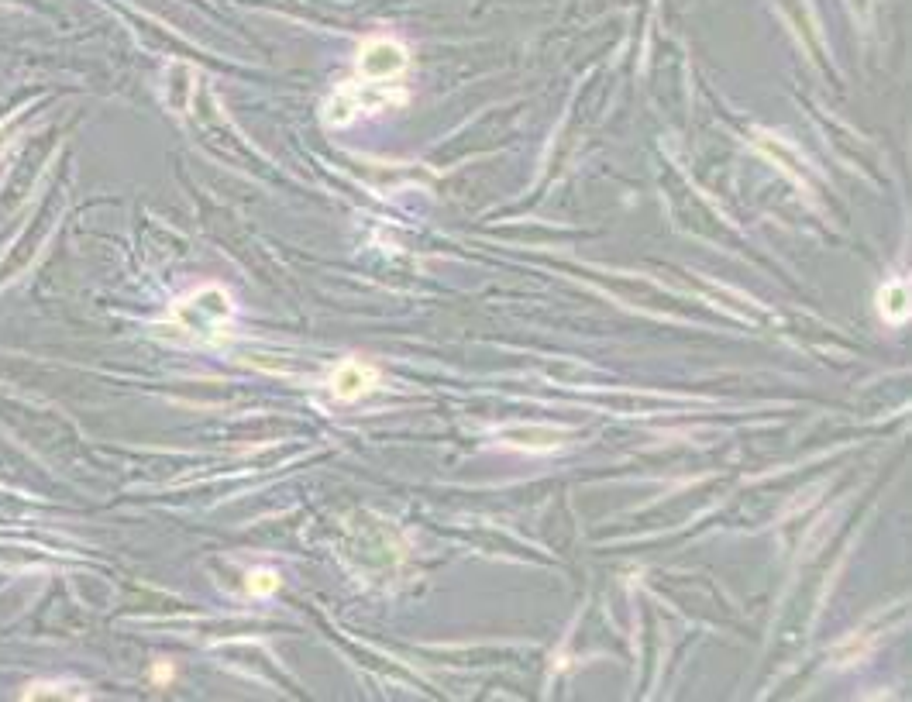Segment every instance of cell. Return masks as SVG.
Wrapping results in <instances>:
<instances>
[{"label": "cell", "mask_w": 912, "mask_h": 702, "mask_svg": "<svg viewBox=\"0 0 912 702\" xmlns=\"http://www.w3.org/2000/svg\"><path fill=\"white\" fill-rule=\"evenodd\" d=\"M407 100V93H386L379 90V83H345V87L334 90V97L327 100L324 107V121L331 124V128H341V124H352L362 111H383V107H393V104H403Z\"/></svg>", "instance_id": "6da1fadb"}, {"label": "cell", "mask_w": 912, "mask_h": 702, "mask_svg": "<svg viewBox=\"0 0 912 702\" xmlns=\"http://www.w3.org/2000/svg\"><path fill=\"white\" fill-rule=\"evenodd\" d=\"M410 66L407 45H400L396 38H369L358 52V73L369 83H386L403 76Z\"/></svg>", "instance_id": "7a4b0ae2"}, {"label": "cell", "mask_w": 912, "mask_h": 702, "mask_svg": "<svg viewBox=\"0 0 912 702\" xmlns=\"http://www.w3.org/2000/svg\"><path fill=\"white\" fill-rule=\"evenodd\" d=\"M179 321L186 327H193V331H221L228 327L231 314H235V307H231V296L228 290H221V286H207V290H200L193 300H183L176 307Z\"/></svg>", "instance_id": "3957f363"}, {"label": "cell", "mask_w": 912, "mask_h": 702, "mask_svg": "<svg viewBox=\"0 0 912 702\" xmlns=\"http://www.w3.org/2000/svg\"><path fill=\"white\" fill-rule=\"evenodd\" d=\"M506 448H520V451H530V455H541V451H555L561 448V438H565V431H558V427H534V424H524V427H503L500 434H496Z\"/></svg>", "instance_id": "277c9868"}, {"label": "cell", "mask_w": 912, "mask_h": 702, "mask_svg": "<svg viewBox=\"0 0 912 702\" xmlns=\"http://www.w3.org/2000/svg\"><path fill=\"white\" fill-rule=\"evenodd\" d=\"M376 382H379V372L372 369L369 362H345L338 372H334L331 393L338 396V400L352 403V400H358V396L369 393V389L376 386Z\"/></svg>", "instance_id": "5b68a950"}, {"label": "cell", "mask_w": 912, "mask_h": 702, "mask_svg": "<svg viewBox=\"0 0 912 702\" xmlns=\"http://www.w3.org/2000/svg\"><path fill=\"white\" fill-rule=\"evenodd\" d=\"M878 314H882L888 324H906L909 321V290H906V283H888L885 290L878 293Z\"/></svg>", "instance_id": "8992f818"}, {"label": "cell", "mask_w": 912, "mask_h": 702, "mask_svg": "<svg viewBox=\"0 0 912 702\" xmlns=\"http://www.w3.org/2000/svg\"><path fill=\"white\" fill-rule=\"evenodd\" d=\"M276 589H279V575L269 572V568H255V572L248 575V592H252V596H272Z\"/></svg>", "instance_id": "52a82bcc"}, {"label": "cell", "mask_w": 912, "mask_h": 702, "mask_svg": "<svg viewBox=\"0 0 912 702\" xmlns=\"http://www.w3.org/2000/svg\"><path fill=\"white\" fill-rule=\"evenodd\" d=\"M62 685H49V682H38L28 685L25 699H83V692H59Z\"/></svg>", "instance_id": "ba28073f"}, {"label": "cell", "mask_w": 912, "mask_h": 702, "mask_svg": "<svg viewBox=\"0 0 912 702\" xmlns=\"http://www.w3.org/2000/svg\"><path fill=\"white\" fill-rule=\"evenodd\" d=\"M155 678H159V682H169L173 672H169V668H155Z\"/></svg>", "instance_id": "9c48e42d"}]
</instances>
